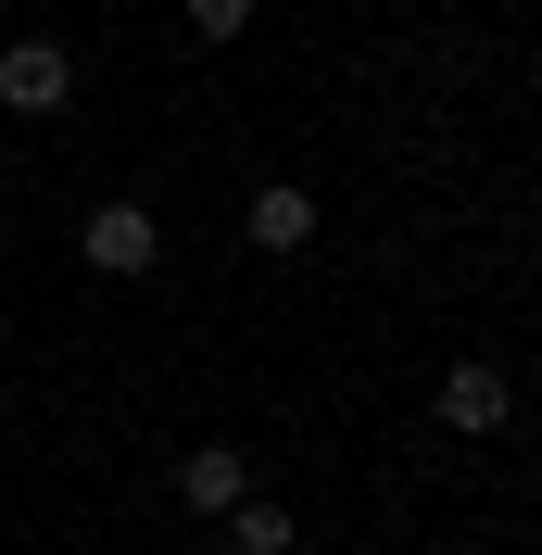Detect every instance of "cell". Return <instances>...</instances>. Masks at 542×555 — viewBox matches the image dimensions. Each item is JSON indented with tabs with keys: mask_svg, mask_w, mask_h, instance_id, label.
<instances>
[{
	"mask_svg": "<svg viewBox=\"0 0 542 555\" xmlns=\"http://www.w3.org/2000/svg\"><path fill=\"white\" fill-rule=\"evenodd\" d=\"M89 266H102V278H152V266H165L152 203H102V215H89Z\"/></svg>",
	"mask_w": 542,
	"mask_h": 555,
	"instance_id": "obj_4",
	"label": "cell"
},
{
	"mask_svg": "<svg viewBox=\"0 0 542 555\" xmlns=\"http://www.w3.org/2000/svg\"><path fill=\"white\" fill-rule=\"evenodd\" d=\"M505 416H517V379L492 366V353H454V366H441V429H467V442H492Z\"/></svg>",
	"mask_w": 542,
	"mask_h": 555,
	"instance_id": "obj_2",
	"label": "cell"
},
{
	"mask_svg": "<svg viewBox=\"0 0 542 555\" xmlns=\"http://www.w3.org/2000/svg\"><path fill=\"white\" fill-rule=\"evenodd\" d=\"M291 543H304V518H291V505H266V492L228 518V555H291Z\"/></svg>",
	"mask_w": 542,
	"mask_h": 555,
	"instance_id": "obj_6",
	"label": "cell"
},
{
	"mask_svg": "<svg viewBox=\"0 0 542 555\" xmlns=\"http://www.w3.org/2000/svg\"><path fill=\"white\" fill-rule=\"evenodd\" d=\"M240 228H253V253H278V266H291V253L315 241V190H304V177H266V190H253V215H240Z\"/></svg>",
	"mask_w": 542,
	"mask_h": 555,
	"instance_id": "obj_5",
	"label": "cell"
},
{
	"mask_svg": "<svg viewBox=\"0 0 542 555\" xmlns=\"http://www.w3.org/2000/svg\"><path fill=\"white\" fill-rule=\"evenodd\" d=\"M215 555H228V543H215Z\"/></svg>",
	"mask_w": 542,
	"mask_h": 555,
	"instance_id": "obj_8",
	"label": "cell"
},
{
	"mask_svg": "<svg viewBox=\"0 0 542 555\" xmlns=\"http://www.w3.org/2000/svg\"><path fill=\"white\" fill-rule=\"evenodd\" d=\"M177 505H190V518H240V505H253L240 442H190V454H177Z\"/></svg>",
	"mask_w": 542,
	"mask_h": 555,
	"instance_id": "obj_3",
	"label": "cell"
},
{
	"mask_svg": "<svg viewBox=\"0 0 542 555\" xmlns=\"http://www.w3.org/2000/svg\"><path fill=\"white\" fill-rule=\"evenodd\" d=\"M64 102H76L64 38H0V114H64Z\"/></svg>",
	"mask_w": 542,
	"mask_h": 555,
	"instance_id": "obj_1",
	"label": "cell"
},
{
	"mask_svg": "<svg viewBox=\"0 0 542 555\" xmlns=\"http://www.w3.org/2000/svg\"><path fill=\"white\" fill-rule=\"evenodd\" d=\"M253 26V0H190V38H240Z\"/></svg>",
	"mask_w": 542,
	"mask_h": 555,
	"instance_id": "obj_7",
	"label": "cell"
}]
</instances>
